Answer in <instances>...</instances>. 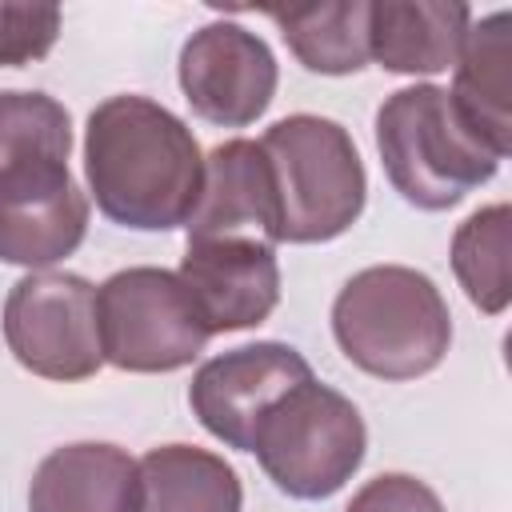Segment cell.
Listing matches in <instances>:
<instances>
[{
    "label": "cell",
    "instance_id": "obj_19",
    "mask_svg": "<svg viewBox=\"0 0 512 512\" xmlns=\"http://www.w3.org/2000/svg\"><path fill=\"white\" fill-rule=\"evenodd\" d=\"M72 156V116L48 92H0V176L68 164Z\"/></svg>",
    "mask_w": 512,
    "mask_h": 512
},
{
    "label": "cell",
    "instance_id": "obj_21",
    "mask_svg": "<svg viewBox=\"0 0 512 512\" xmlns=\"http://www.w3.org/2000/svg\"><path fill=\"white\" fill-rule=\"evenodd\" d=\"M344 512H444V504L424 480L408 472H380L352 492Z\"/></svg>",
    "mask_w": 512,
    "mask_h": 512
},
{
    "label": "cell",
    "instance_id": "obj_2",
    "mask_svg": "<svg viewBox=\"0 0 512 512\" xmlns=\"http://www.w3.org/2000/svg\"><path fill=\"white\" fill-rule=\"evenodd\" d=\"M332 336L360 372L376 380H420L448 356L452 312L428 272L372 264L336 292Z\"/></svg>",
    "mask_w": 512,
    "mask_h": 512
},
{
    "label": "cell",
    "instance_id": "obj_13",
    "mask_svg": "<svg viewBox=\"0 0 512 512\" xmlns=\"http://www.w3.org/2000/svg\"><path fill=\"white\" fill-rule=\"evenodd\" d=\"M136 504V460L104 440L52 448L28 484V512H136Z\"/></svg>",
    "mask_w": 512,
    "mask_h": 512
},
{
    "label": "cell",
    "instance_id": "obj_9",
    "mask_svg": "<svg viewBox=\"0 0 512 512\" xmlns=\"http://www.w3.org/2000/svg\"><path fill=\"white\" fill-rule=\"evenodd\" d=\"M308 376L312 364L292 344L256 340L204 360L188 384V404L208 436L236 452H252V436L268 408Z\"/></svg>",
    "mask_w": 512,
    "mask_h": 512
},
{
    "label": "cell",
    "instance_id": "obj_15",
    "mask_svg": "<svg viewBox=\"0 0 512 512\" xmlns=\"http://www.w3.org/2000/svg\"><path fill=\"white\" fill-rule=\"evenodd\" d=\"M472 24L468 4L376 0L368 4V60L396 76H436L460 56Z\"/></svg>",
    "mask_w": 512,
    "mask_h": 512
},
{
    "label": "cell",
    "instance_id": "obj_11",
    "mask_svg": "<svg viewBox=\"0 0 512 512\" xmlns=\"http://www.w3.org/2000/svg\"><path fill=\"white\" fill-rule=\"evenodd\" d=\"M88 196L68 164H36L0 176V260L44 272L88 236Z\"/></svg>",
    "mask_w": 512,
    "mask_h": 512
},
{
    "label": "cell",
    "instance_id": "obj_3",
    "mask_svg": "<svg viewBox=\"0 0 512 512\" xmlns=\"http://www.w3.org/2000/svg\"><path fill=\"white\" fill-rule=\"evenodd\" d=\"M376 152L400 200L424 212L456 208L500 168V156L464 124L440 84H408L384 96L376 108Z\"/></svg>",
    "mask_w": 512,
    "mask_h": 512
},
{
    "label": "cell",
    "instance_id": "obj_10",
    "mask_svg": "<svg viewBox=\"0 0 512 512\" xmlns=\"http://www.w3.org/2000/svg\"><path fill=\"white\" fill-rule=\"evenodd\" d=\"M176 276L188 288L208 336L256 328L280 304L276 248L256 236L188 240Z\"/></svg>",
    "mask_w": 512,
    "mask_h": 512
},
{
    "label": "cell",
    "instance_id": "obj_7",
    "mask_svg": "<svg viewBox=\"0 0 512 512\" xmlns=\"http://www.w3.org/2000/svg\"><path fill=\"white\" fill-rule=\"evenodd\" d=\"M4 344L40 380L76 384L104 368L96 284L80 272H28L4 296Z\"/></svg>",
    "mask_w": 512,
    "mask_h": 512
},
{
    "label": "cell",
    "instance_id": "obj_12",
    "mask_svg": "<svg viewBox=\"0 0 512 512\" xmlns=\"http://www.w3.org/2000/svg\"><path fill=\"white\" fill-rule=\"evenodd\" d=\"M188 240L256 236L280 244V204L260 140H224L204 156L200 200L188 216Z\"/></svg>",
    "mask_w": 512,
    "mask_h": 512
},
{
    "label": "cell",
    "instance_id": "obj_6",
    "mask_svg": "<svg viewBox=\"0 0 512 512\" xmlns=\"http://www.w3.org/2000/svg\"><path fill=\"white\" fill-rule=\"evenodd\" d=\"M104 364L136 376L180 372L212 340L176 272L136 264L96 288Z\"/></svg>",
    "mask_w": 512,
    "mask_h": 512
},
{
    "label": "cell",
    "instance_id": "obj_4",
    "mask_svg": "<svg viewBox=\"0 0 512 512\" xmlns=\"http://www.w3.org/2000/svg\"><path fill=\"white\" fill-rule=\"evenodd\" d=\"M260 148L276 184L280 244H328L360 220L368 176L340 120L292 112L264 128Z\"/></svg>",
    "mask_w": 512,
    "mask_h": 512
},
{
    "label": "cell",
    "instance_id": "obj_8",
    "mask_svg": "<svg viewBox=\"0 0 512 512\" xmlns=\"http://www.w3.org/2000/svg\"><path fill=\"white\" fill-rule=\"evenodd\" d=\"M188 108L216 128H248L276 100L280 64L264 36L236 20H212L196 28L176 64Z\"/></svg>",
    "mask_w": 512,
    "mask_h": 512
},
{
    "label": "cell",
    "instance_id": "obj_16",
    "mask_svg": "<svg viewBox=\"0 0 512 512\" xmlns=\"http://www.w3.org/2000/svg\"><path fill=\"white\" fill-rule=\"evenodd\" d=\"M136 512H244L236 468L196 444H160L136 460Z\"/></svg>",
    "mask_w": 512,
    "mask_h": 512
},
{
    "label": "cell",
    "instance_id": "obj_17",
    "mask_svg": "<svg viewBox=\"0 0 512 512\" xmlns=\"http://www.w3.org/2000/svg\"><path fill=\"white\" fill-rule=\"evenodd\" d=\"M264 16L280 28L300 68L316 76H352L368 68V0L288 4L264 8Z\"/></svg>",
    "mask_w": 512,
    "mask_h": 512
},
{
    "label": "cell",
    "instance_id": "obj_18",
    "mask_svg": "<svg viewBox=\"0 0 512 512\" xmlns=\"http://www.w3.org/2000/svg\"><path fill=\"white\" fill-rule=\"evenodd\" d=\"M508 252H512V208L484 204L452 232V272L464 288L468 304L484 316H500L512 300V276H508Z\"/></svg>",
    "mask_w": 512,
    "mask_h": 512
},
{
    "label": "cell",
    "instance_id": "obj_5",
    "mask_svg": "<svg viewBox=\"0 0 512 512\" xmlns=\"http://www.w3.org/2000/svg\"><path fill=\"white\" fill-rule=\"evenodd\" d=\"M364 452L368 428L360 408L316 376L284 392L252 436L264 476L292 500L336 496L360 472Z\"/></svg>",
    "mask_w": 512,
    "mask_h": 512
},
{
    "label": "cell",
    "instance_id": "obj_14",
    "mask_svg": "<svg viewBox=\"0 0 512 512\" xmlns=\"http://www.w3.org/2000/svg\"><path fill=\"white\" fill-rule=\"evenodd\" d=\"M452 72L456 112L504 160L512 148V16L504 8L468 24Z\"/></svg>",
    "mask_w": 512,
    "mask_h": 512
},
{
    "label": "cell",
    "instance_id": "obj_1",
    "mask_svg": "<svg viewBox=\"0 0 512 512\" xmlns=\"http://www.w3.org/2000/svg\"><path fill=\"white\" fill-rule=\"evenodd\" d=\"M84 180L96 208L132 232L184 228L204 184L192 128L164 104L120 92L88 112Z\"/></svg>",
    "mask_w": 512,
    "mask_h": 512
},
{
    "label": "cell",
    "instance_id": "obj_20",
    "mask_svg": "<svg viewBox=\"0 0 512 512\" xmlns=\"http://www.w3.org/2000/svg\"><path fill=\"white\" fill-rule=\"evenodd\" d=\"M56 4H16L0 0V68H24L52 52L60 36Z\"/></svg>",
    "mask_w": 512,
    "mask_h": 512
}]
</instances>
